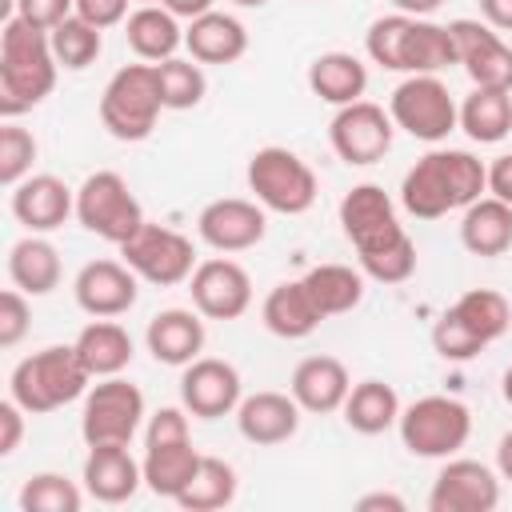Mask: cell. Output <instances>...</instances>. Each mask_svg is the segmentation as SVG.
I'll use <instances>...</instances> for the list:
<instances>
[{
  "mask_svg": "<svg viewBox=\"0 0 512 512\" xmlns=\"http://www.w3.org/2000/svg\"><path fill=\"white\" fill-rule=\"evenodd\" d=\"M240 400H244V380H240L236 364H228L220 356H196L192 364H184V372H180V404L188 408V416L220 420V416L236 412Z\"/></svg>",
  "mask_w": 512,
  "mask_h": 512,
  "instance_id": "16",
  "label": "cell"
},
{
  "mask_svg": "<svg viewBox=\"0 0 512 512\" xmlns=\"http://www.w3.org/2000/svg\"><path fill=\"white\" fill-rule=\"evenodd\" d=\"M232 4H236V8H264L268 0H232Z\"/></svg>",
  "mask_w": 512,
  "mask_h": 512,
  "instance_id": "55",
  "label": "cell"
},
{
  "mask_svg": "<svg viewBox=\"0 0 512 512\" xmlns=\"http://www.w3.org/2000/svg\"><path fill=\"white\" fill-rule=\"evenodd\" d=\"M288 392L296 396V404L304 412L328 416V412L344 408V400L352 392V376H348L344 360H336V356H304L292 372Z\"/></svg>",
  "mask_w": 512,
  "mask_h": 512,
  "instance_id": "24",
  "label": "cell"
},
{
  "mask_svg": "<svg viewBox=\"0 0 512 512\" xmlns=\"http://www.w3.org/2000/svg\"><path fill=\"white\" fill-rule=\"evenodd\" d=\"M144 424V392L124 376H104L84 392L80 436L88 448L96 444H132Z\"/></svg>",
  "mask_w": 512,
  "mask_h": 512,
  "instance_id": "11",
  "label": "cell"
},
{
  "mask_svg": "<svg viewBox=\"0 0 512 512\" xmlns=\"http://www.w3.org/2000/svg\"><path fill=\"white\" fill-rule=\"evenodd\" d=\"M476 4L484 24H492L496 32H512V0H476Z\"/></svg>",
  "mask_w": 512,
  "mask_h": 512,
  "instance_id": "49",
  "label": "cell"
},
{
  "mask_svg": "<svg viewBox=\"0 0 512 512\" xmlns=\"http://www.w3.org/2000/svg\"><path fill=\"white\" fill-rule=\"evenodd\" d=\"M408 504H404V496H396V492H364L360 500H356V512H404Z\"/></svg>",
  "mask_w": 512,
  "mask_h": 512,
  "instance_id": "50",
  "label": "cell"
},
{
  "mask_svg": "<svg viewBox=\"0 0 512 512\" xmlns=\"http://www.w3.org/2000/svg\"><path fill=\"white\" fill-rule=\"evenodd\" d=\"M56 52L44 28L8 12L0 32V116L16 120L44 104L56 88Z\"/></svg>",
  "mask_w": 512,
  "mask_h": 512,
  "instance_id": "2",
  "label": "cell"
},
{
  "mask_svg": "<svg viewBox=\"0 0 512 512\" xmlns=\"http://www.w3.org/2000/svg\"><path fill=\"white\" fill-rule=\"evenodd\" d=\"M388 112L400 132H408L412 140H424V144H440V140H448V132L460 128V108L440 76H404L392 88Z\"/></svg>",
  "mask_w": 512,
  "mask_h": 512,
  "instance_id": "8",
  "label": "cell"
},
{
  "mask_svg": "<svg viewBox=\"0 0 512 512\" xmlns=\"http://www.w3.org/2000/svg\"><path fill=\"white\" fill-rule=\"evenodd\" d=\"M452 40H456V64L468 72L472 88H508L512 92V44L484 24V20H452Z\"/></svg>",
  "mask_w": 512,
  "mask_h": 512,
  "instance_id": "18",
  "label": "cell"
},
{
  "mask_svg": "<svg viewBox=\"0 0 512 512\" xmlns=\"http://www.w3.org/2000/svg\"><path fill=\"white\" fill-rule=\"evenodd\" d=\"M36 136L28 128H20L16 120L0 124V184L16 188L24 176H32V160H36Z\"/></svg>",
  "mask_w": 512,
  "mask_h": 512,
  "instance_id": "41",
  "label": "cell"
},
{
  "mask_svg": "<svg viewBox=\"0 0 512 512\" xmlns=\"http://www.w3.org/2000/svg\"><path fill=\"white\" fill-rule=\"evenodd\" d=\"M16 504L20 512H80L84 488L60 472H36L32 480H24Z\"/></svg>",
  "mask_w": 512,
  "mask_h": 512,
  "instance_id": "40",
  "label": "cell"
},
{
  "mask_svg": "<svg viewBox=\"0 0 512 512\" xmlns=\"http://www.w3.org/2000/svg\"><path fill=\"white\" fill-rule=\"evenodd\" d=\"M32 328V304L28 292H20L16 284L0 292V348H16Z\"/></svg>",
  "mask_w": 512,
  "mask_h": 512,
  "instance_id": "44",
  "label": "cell"
},
{
  "mask_svg": "<svg viewBox=\"0 0 512 512\" xmlns=\"http://www.w3.org/2000/svg\"><path fill=\"white\" fill-rule=\"evenodd\" d=\"M400 440L420 460H448L472 436V412L456 396H420L400 408Z\"/></svg>",
  "mask_w": 512,
  "mask_h": 512,
  "instance_id": "7",
  "label": "cell"
},
{
  "mask_svg": "<svg viewBox=\"0 0 512 512\" xmlns=\"http://www.w3.org/2000/svg\"><path fill=\"white\" fill-rule=\"evenodd\" d=\"M340 228L348 236V244L356 248V256L380 252L388 244H396L404 232V224L396 220V204L380 184H356L344 192L340 200Z\"/></svg>",
  "mask_w": 512,
  "mask_h": 512,
  "instance_id": "13",
  "label": "cell"
},
{
  "mask_svg": "<svg viewBox=\"0 0 512 512\" xmlns=\"http://www.w3.org/2000/svg\"><path fill=\"white\" fill-rule=\"evenodd\" d=\"M496 504H500V472L464 456H448L428 492V512H492Z\"/></svg>",
  "mask_w": 512,
  "mask_h": 512,
  "instance_id": "17",
  "label": "cell"
},
{
  "mask_svg": "<svg viewBox=\"0 0 512 512\" xmlns=\"http://www.w3.org/2000/svg\"><path fill=\"white\" fill-rule=\"evenodd\" d=\"M244 180H248V192L256 196V204H264L268 212H280V216H304L320 192L312 164L280 144L256 148L248 156Z\"/></svg>",
  "mask_w": 512,
  "mask_h": 512,
  "instance_id": "6",
  "label": "cell"
},
{
  "mask_svg": "<svg viewBox=\"0 0 512 512\" xmlns=\"http://www.w3.org/2000/svg\"><path fill=\"white\" fill-rule=\"evenodd\" d=\"M308 88L312 96H320L324 104H352V100H364V88H368V68L360 56L352 52H320L312 64H308Z\"/></svg>",
  "mask_w": 512,
  "mask_h": 512,
  "instance_id": "31",
  "label": "cell"
},
{
  "mask_svg": "<svg viewBox=\"0 0 512 512\" xmlns=\"http://www.w3.org/2000/svg\"><path fill=\"white\" fill-rule=\"evenodd\" d=\"M300 404L292 392H252L240 400L236 408V428L248 444L256 448H272V444H284L296 436L300 428Z\"/></svg>",
  "mask_w": 512,
  "mask_h": 512,
  "instance_id": "22",
  "label": "cell"
},
{
  "mask_svg": "<svg viewBox=\"0 0 512 512\" xmlns=\"http://www.w3.org/2000/svg\"><path fill=\"white\" fill-rule=\"evenodd\" d=\"M8 280L28 296H48L60 284V252L40 232L20 236L8 248Z\"/></svg>",
  "mask_w": 512,
  "mask_h": 512,
  "instance_id": "32",
  "label": "cell"
},
{
  "mask_svg": "<svg viewBox=\"0 0 512 512\" xmlns=\"http://www.w3.org/2000/svg\"><path fill=\"white\" fill-rule=\"evenodd\" d=\"M72 296H76L80 312H88L96 320H116L136 304L140 276L124 260H88L72 280Z\"/></svg>",
  "mask_w": 512,
  "mask_h": 512,
  "instance_id": "19",
  "label": "cell"
},
{
  "mask_svg": "<svg viewBox=\"0 0 512 512\" xmlns=\"http://www.w3.org/2000/svg\"><path fill=\"white\" fill-rule=\"evenodd\" d=\"M124 40L136 52V60L160 64L176 56V48L184 44V28H180V16H172L164 4H140L124 20Z\"/></svg>",
  "mask_w": 512,
  "mask_h": 512,
  "instance_id": "28",
  "label": "cell"
},
{
  "mask_svg": "<svg viewBox=\"0 0 512 512\" xmlns=\"http://www.w3.org/2000/svg\"><path fill=\"white\" fill-rule=\"evenodd\" d=\"M392 136H396L392 112H384L372 100H352V104L336 108V116L328 124L332 152L352 168H368V164L384 160L392 152Z\"/></svg>",
  "mask_w": 512,
  "mask_h": 512,
  "instance_id": "12",
  "label": "cell"
},
{
  "mask_svg": "<svg viewBox=\"0 0 512 512\" xmlns=\"http://www.w3.org/2000/svg\"><path fill=\"white\" fill-rule=\"evenodd\" d=\"M196 232L212 252H248L268 236V208L244 196H220L200 208Z\"/></svg>",
  "mask_w": 512,
  "mask_h": 512,
  "instance_id": "14",
  "label": "cell"
},
{
  "mask_svg": "<svg viewBox=\"0 0 512 512\" xmlns=\"http://www.w3.org/2000/svg\"><path fill=\"white\" fill-rule=\"evenodd\" d=\"M8 4L16 16H24L28 24H36L44 32H52L60 20H68L76 12V0H8Z\"/></svg>",
  "mask_w": 512,
  "mask_h": 512,
  "instance_id": "45",
  "label": "cell"
},
{
  "mask_svg": "<svg viewBox=\"0 0 512 512\" xmlns=\"http://www.w3.org/2000/svg\"><path fill=\"white\" fill-rule=\"evenodd\" d=\"M188 292L192 308L204 320H240L252 308V276L224 252L196 264V272L188 276Z\"/></svg>",
  "mask_w": 512,
  "mask_h": 512,
  "instance_id": "15",
  "label": "cell"
},
{
  "mask_svg": "<svg viewBox=\"0 0 512 512\" xmlns=\"http://www.w3.org/2000/svg\"><path fill=\"white\" fill-rule=\"evenodd\" d=\"M24 416L28 412L12 396L0 404V456H12L20 448V440H24Z\"/></svg>",
  "mask_w": 512,
  "mask_h": 512,
  "instance_id": "47",
  "label": "cell"
},
{
  "mask_svg": "<svg viewBox=\"0 0 512 512\" xmlns=\"http://www.w3.org/2000/svg\"><path fill=\"white\" fill-rule=\"evenodd\" d=\"M72 344H76L84 368L92 372V380L120 376L132 364V356H136V344H132L128 328L116 324V320H96V316H92V324L80 328V336Z\"/></svg>",
  "mask_w": 512,
  "mask_h": 512,
  "instance_id": "30",
  "label": "cell"
},
{
  "mask_svg": "<svg viewBox=\"0 0 512 512\" xmlns=\"http://www.w3.org/2000/svg\"><path fill=\"white\" fill-rule=\"evenodd\" d=\"M172 16H180V20H196V16H204V12H212V4L216 0H160Z\"/></svg>",
  "mask_w": 512,
  "mask_h": 512,
  "instance_id": "51",
  "label": "cell"
},
{
  "mask_svg": "<svg viewBox=\"0 0 512 512\" xmlns=\"http://www.w3.org/2000/svg\"><path fill=\"white\" fill-rule=\"evenodd\" d=\"M340 412H344V424L352 432L380 436L400 420V396L384 380H360V384H352V392H348Z\"/></svg>",
  "mask_w": 512,
  "mask_h": 512,
  "instance_id": "33",
  "label": "cell"
},
{
  "mask_svg": "<svg viewBox=\"0 0 512 512\" xmlns=\"http://www.w3.org/2000/svg\"><path fill=\"white\" fill-rule=\"evenodd\" d=\"M120 260L148 284L156 288H176L196 272V248L184 232L168 228V224H152L144 220L124 244H120Z\"/></svg>",
  "mask_w": 512,
  "mask_h": 512,
  "instance_id": "10",
  "label": "cell"
},
{
  "mask_svg": "<svg viewBox=\"0 0 512 512\" xmlns=\"http://www.w3.org/2000/svg\"><path fill=\"white\" fill-rule=\"evenodd\" d=\"M440 4L444 0H392V8L404 12V16H432Z\"/></svg>",
  "mask_w": 512,
  "mask_h": 512,
  "instance_id": "53",
  "label": "cell"
},
{
  "mask_svg": "<svg viewBox=\"0 0 512 512\" xmlns=\"http://www.w3.org/2000/svg\"><path fill=\"white\" fill-rule=\"evenodd\" d=\"M236 488H240L236 468L228 460H220V456H204L196 476H192V484L180 492L176 504L188 508V512H216V508H228L236 500Z\"/></svg>",
  "mask_w": 512,
  "mask_h": 512,
  "instance_id": "36",
  "label": "cell"
},
{
  "mask_svg": "<svg viewBox=\"0 0 512 512\" xmlns=\"http://www.w3.org/2000/svg\"><path fill=\"white\" fill-rule=\"evenodd\" d=\"M360 260V272L376 284H404L412 272H416V244L412 236H400L396 244L380 248V252H368V256H356Z\"/></svg>",
  "mask_w": 512,
  "mask_h": 512,
  "instance_id": "42",
  "label": "cell"
},
{
  "mask_svg": "<svg viewBox=\"0 0 512 512\" xmlns=\"http://www.w3.org/2000/svg\"><path fill=\"white\" fill-rule=\"evenodd\" d=\"M204 340H208L204 320L192 308H164L144 328V344H148L152 360L156 364H168V368L192 364L204 352Z\"/></svg>",
  "mask_w": 512,
  "mask_h": 512,
  "instance_id": "23",
  "label": "cell"
},
{
  "mask_svg": "<svg viewBox=\"0 0 512 512\" xmlns=\"http://www.w3.org/2000/svg\"><path fill=\"white\" fill-rule=\"evenodd\" d=\"M460 244L472 256H504L512 248V204L496 196H480L460 212Z\"/></svg>",
  "mask_w": 512,
  "mask_h": 512,
  "instance_id": "29",
  "label": "cell"
},
{
  "mask_svg": "<svg viewBox=\"0 0 512 512\" xmlns=\"http://www.w3.org/2000/svg\"><path fill=\"white\" fill-rule=\"evenodd\" d=\"M156 80H160V96H164V112H188L204 100L208 92V76H204V64L196 60H160L156 64Z\"/></svg>",
  "mask_w": 512,
  "mask_h": 512,
  "instance_id": "39",
  "label": "cell"
},
{
  "mask_svg": "<svg viewBox=\"0 0 512 512\" xmlns=\"http://www.w3.org/2000/svg\"><path fill=\"white\" fill-rule=\"evenodd\" d=\"M260 316H264V328L272 336H280V340H304L324 324V312L316 308V300L304 288V280H280L264 296Z\"/></svg>",
  "mask_w": 512,
  "mask_h": 512,
  "instance_id": "27",
  "label": "cell"
},
{
  "mask_svg": "<svg viewBox=\"0 0 512 512\" xmlns=\"http://www.w3.org/2000/svg\"><path fill=\"white\" fill-rule=\"evenodd\" d=\"M364 52L384 72L404 76H436L456 64V40L448 24H436L428 16H380L364 32Z\"/></svg>",
  "mask_w": 512,
  "mask_h": 512,
  "instance_id": "3",
  "label": "cell"
},
{
  "mask_svg": "<svg viewBox=\"0 0 512 512\" xmlns=\"http://www.w3.org/2000/svg\"><path fill=\"white\" fill-rule=\"evenodd\" d=\"M484 192H488V164L464 148H432L400 180V204L416 220H440L448 212H464Z\"/></svg>",
  "mask_w": 512,
  "mask_h": 512,
  "instance_id": "1",
  "label": "cell"
},
{
  "mask_svg": "<svg viewBox=\"0 0 512 512\" xmlns=\"http://www.w3.org/2000/svg\"><path fill=\"white\" fill-rule=\"evenodd\" d=\"M12 216L28 232H40V236L56 232V228H64L68 216H76V192L52 172L24 176L12 188Z\"/></svg>",
  "mask_w": 512,
  "mask_h": 512,
  "instance_id": "20",
  "label": "cell"
},
{
  "mask_svg": "<svg viewBox=\"0 0 512 512\" xmlns=\"http://www.w3.org/2000/svg\"><path fill=\"white\" fill-rule=\"evenodd\" d=\"M204 452L192 444V436H172V440H148L144 444V488L168 500H180V492L192 484Z\"/></svg>",
  "mask_w": 512,
  "mask_h": 512,
  "instance_id": "25",
  "label": "cell"
},
{
  "mask_svg": "<svg viewBox=\"0 0 512 512\" xmlns=\"http://www.w3.org/2000/svg\"><path fill=\"white\" fill-rule=\"evenodd\" d=\"M128 4L132 0H76V16H84L88 24H96L104 32V28H116V24H124L132 16Z\"/></svg>",
  "mask_w": 512,
  "mask_h": 512,
  "instance_id": "46",
  "label": "cell"
},
{
  "mask_svg": "<svg viewBox=\"0 0 512 512\" xmlns=\"http://www.w3.org/2000/svg\"><path fill=\"white\" fill-rule=\"evenodd\" d=\"M432 348H436V356H444V360H452V364H464V360L480 356L488 344L448 308V312L432 324Z\"/></svg>",
  "mask_w": 512,
  "mask_h": 512,
  "instance_id": "43",
  "label": "cell"
},
{
  "mask_svg": "<svg viewBox=\"0 0 512 512\" xmlns=\"http://www.w3.org/2000/svg\"><path fill=\"white\" fill-rule=\"evenodd\" d=\"M140 4H160V0H140Z\"/></svg>",
  "mask_w": 512,
  "mask_h": 512,
  "instance_id": "56",
  "label": "cell"
},
{
  "mask_svg": "<svg viewBox=\"0 0 512 512\" xmlns=\"http://www.w3.org/2000/svg\"><path fill=\"white\" fill-rule=\"evenodd\" d=\"M460 128L476 144H500L512 132V92L508 88H472L460 104Z\"/></svg>",
  "mask_w": 512,
  "mask_h": 512,
  "instance_id": "34",
  "label": "cell"
},
{
  "mask_svg": "<svg viewBox=\"0 0 512 512\" xmlns=\"http://www.w3.org/2000/svg\"><path fill=\"white\" fill-rule=\"evenodd\" d=\"M84 492L100 504H124L144 484V464L128 452V444H96L84 456Z\"/></svg>",
  "mask_w": 512,
  "mask_h": 512,
  "instance_id": "21",
  "label": "cell"
},
{
  "mask_svg": "<svg viewBox=\"0 0 512 512\" xmlns=\"http://www.w3.org/2000/svg\"><path fill=\"white\" fill-rule=\"evenodd\" d=\"M160 112H164V96H160L156 64H148V60L116 68L100 92V124L108 128V136H116L124 144L148 140Z\"/></svg>",
  "mask_w": 512,
  "mask_h": 512,
  "instance_id": "5",
  "label": "cell"
},
{
  "mask_svg": "<svg viewBox=\"0 0 512 512\" xmlns=\"http://www.w3.org/2000/svg\"><path fill=\"white\" fill-rule=\"evenodd\" d=\"M500 392H504V400L512 404V364L504 368V380H500Z\"/></svg>",
  "mask_w": 512,
  "mask_h": 512,
  "instance_id": "54",
  "label": "cell"
},
{
  "mask_svg": "<svg viewBox=\"0 0 512 512\" xmlns=\"http://www.w3.org/2000/svg\"><path fill=\"white\" fill-rule=\"evenodd\" d=\"M48 40H52L56 64H60V68H72V72L96 64L100 52H104V32H100L96 24H88L84 16H76V12H72L68 20H60V24L48 32Z\"/></svg>",
  "mask_w": 512,
  "mask_h": 512,
  "instance_id": "37",
  "label": "cell"
},
{
  "mask_svg": "<svg viewBox=\"0 0 512 512\" xmlns=\"http://www.w3.org/2000/svg\"><path fill=\"white\" fill-rule=\"evenodd\" d=\"M496 472H500V480L512 484V432H504L496 444Z\"/></svg>",
  "mask_w": 512,
  "mask_h": 512,
  "instance_id": "52",
  "label": "cell"
},
{
  "mask_svg": "<svg viewBox=\"0 0 512 512\" xmlns=\"http://www.w3.org/2000/svg\"><path fill=\"white\" fill-rule=\"evenodd\" d=\"M452 312H456L484 344L500 340V336L512 328V308H508V300H504L496 288H468V292L452 304Z\"/></svg>",
  "mask_w": 512,
  "mask_h": 512,
  "instance_id": "38",
  "label": "cell"
},
{
  "mask_svg": "<svg viewBox=\"0 0 512 512\" xmlns=\"http://www.w3.org/2000/svg\"><path fill=\"white\" fill-rule=\"evenodd\" d=\"M488 196L512 204V152H504L488 164Z\"/></svg>",
  "mask_w": 512,
  "mask_h": 512,
  "instance_id": "48",
  "label": "cell"
},
{
  "mask_svg": "<svg viewBox=\"0 0 512 512\" xmlns=\"http://www.w3.org/2000/svg\"><path fill=\"white\" fill-rule=\"evenodd\" d=\"M76 220L92 236H100V240H108V244L120 248L144 224V208L132 196L128 180L120 172L104 168V172L84 176V184L76 188Z\"/></svg>",
  "mask_w": 512,
  "mask_h": 512,
  "instance_id": "9",
  "label": "cell"
},
{
  "mask_svg": "<svg viewBox=\"0 0 512 512\" xmlns=\"http://www.w3.org/2000/svg\"><path fill=\"white\" fill-rule=\"evenodd\" d=\"M184 48L196 64H236L248 52V28L232 12L212 8L196 20H188Z\"/></svg>",
  "mask_w": 512,
  "mask_h": 512,
  "instance_id": "26",
  "label": "cell"
},
{
  "mask_svg": "<svg viewBox=\"0 0 512 512\" xmlns=\"http://www.w3.org/2000/svg\"><path fill=\"white\" fill-rule=\"evenodd\" d=\"M92 384V372L84 368L76 344H48L32 356H24L8 376V396L28 416H48L72 400H80Z\"/></svg>",
  "mask_w": 512,
  "mask_h": 512,
  "instance_id": "4",
  "label": "cell"
},
{
  "mask_svg": "<svg viewBox=\"0 0 512 512\" xmlns=\"http://www.w3.org/2000/svg\"><path fill=\"white\" fill-rule=\"evenodd\" d=\"M300 280L312 292V300L324 312V320L328 316H344L364 300V272L352 268V264H316Z\"/></svg>",
  "mask_w": 512,
  "mask_h": 512,
  "instance_id": "35",
  "label": "cell"
}]
</instances>
